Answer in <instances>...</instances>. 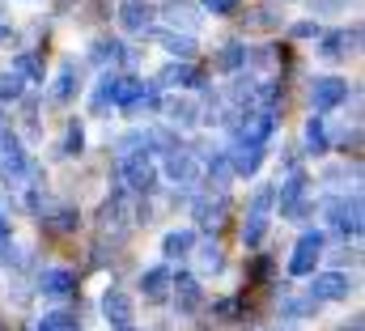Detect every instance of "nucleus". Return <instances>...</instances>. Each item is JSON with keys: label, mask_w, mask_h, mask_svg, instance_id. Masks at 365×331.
Masks as SVG:
<instances>
[{"label": "nucleus", "mask_w": 365, "mask_h": 331, "mask_svg": "<svg viewBox=\"0 0 365 331\" xmlns=\"http://www.w3.org/2000/svg\"><path fill=\"white\" fill-rule=\"evenodd\" d=\"M276 204V187H259L255 200H251V213H247V225H242V243L247 247H259L264 234H268V208Z\"/></svg>", "instance_id": "1"}, {"label": "nucleus", "mask_w": 365, "mask_h": 331, "mask_svg": "<svg viewBox=\"0 0 365 331\" xmlns=\"http://www.w3.org/2000/svg\"><path fill=\"white\" fill-rule=\"evenodd\" d=\"M327 221L331 230H340L344 238H357L361 234V195H331L327 200Z\"/></svg>", "instance_id": "2"}, {"label": "nucleus", "mask_w": 365, "mask_h": 331, "mask_svg": "<svg viewBox=\"0 0 365 331\" xmlns=\"http://www.w3.org/2000/svg\"><path fill=\"white\" fill-rule=\"evenodd\" d=\"M306 174L302 170H293L284 183H280V191H276V204H280V213L289 217V221H302L306 213H310V204H306Z\"/></svg>", "instance_id": "3"}, {"label": "nucleus", "mask_w": 365, "mask_h": 331, "mask_svg": "<svg viewBox=\"0 0 365 331\" xmlns=\"http://www.w3.org/2000/svg\"><path fill=\"white\" fill-rule=\"evenodd\" d=\"M123 183H128L132 191H140V195L153 191V183H158V166H153V158H149L145 149H136V153L123 158Z\"/></svg>", "instance_id": "4"}, {"label": "nucleus", "mask_w": 365, "mask_h": 331, "mask_svg": "<svg viewBox=\"0 0 365 331\" xmlns=\"http://www.w3.org/2000/svg\"><path fill=\"white\" fill-rule=\"evenodd\" d=\"M349 98V81L344 77H314L310 81V106L323 115V111H336L340 102Z\"/></svg>", "instance_id": "5"}, {"label": "nucleus", "mask_w": 365, "mask_h": 331, "mask_svg": "<svg viewBox=\"0 0 365 331\" xmlns=\"http://www.w3.org/2000/svg\"><path fill=\"white\" fill-rule=\"evenodd\" d=\"M319 259H323V234L310 230V234L297 238V250H293V259H289V272H293V276H310Z\"/></svg>", "instance_id": "6"}, {"label": "nucleus", "mask_w": 365, "mask_h": 331, "mask_svg": "<svg viewBox=\"0 0 365 331\" xmlns=\"http://www.w3.org/2000/svg\"><path fill=\"white\" fill-rule=\"evenodd\" d=\"M357 39H361V30H357V26H353V30H331V34H319V56H323L327 64L349 60V51L357 47Z\"/></svg>", "instance_id": "7"}, {"label": "nucleus", "mask_w": 365, "mask_h": 331, "mask_svg": "<svg viewBox=\"0 0 365 331\" xmlns=\"http://www.w3.org/2000/svg\"><path fill=\"white\" fill-rule=\"evenodd\" d=\"M119 26L128 34H149L153 30V4L149 0H119Z\"/></svg>", "instance_id": "8"}, {"label": "nucleus", "mask_w": 365, "mask_h": 331, "mask_svg": "<svg viewBox=\"0 0 365 331\" xmlns=\"http://www.w3.org/2000/svg\"><path fill=\"white\" fill-rule=\"evenodd\" d=\"M353 293V280L344 276V272H323V276H314V285H310V297L314 302H344Z\"/></svg>", "instance_id": "9"}, {"label": "nucleus", "mask_w": 365, "mask_h": 331, "mask_svg": "<svg viewBox=\"0 0 365 331\" xmlns=\"http://www.w3.org/2000/svg\"><path fill=\"white\" fill-rule=\"evenodd\" d=\"M102 315H106V323H115V327H132V297H128V289L110 285V289L102 293Z\"/></svg>", "instance_id": "10"}, {"label": "nucleus", "mask_w": 365, "mask_h": 331, "mask_svg": "<svg viewBox=\"0 0 365 331\" xmlns=\"http://www.w3.org/2000/svg\"><path fill=\"white\" fill-rule=\"evenodd\" d=\"M158 85H182V89H204V77H200V68H195L191 60H175V64H166V68H162Z\"/></svg>", "instance_id": "11"}, {"label": "nucleus", "mask_w": 365, "mask_h": 331, "mask_svg": "<svg viewBox=\"0 0 365 331\" xmlns=\"http://www.w3.org/2000/svg\"><path fill=\"white\" fill-rule=\"evenodd\" d=\"M73 289H77V276L68 268H47L38 276V293H47V297H68Z\"/></svg>", "instance_id": "12"}, {"label": "nucleus", "mask_w": 365, "mask_h": 331, "mask_svg": "<svg viewBox=\"0 0 365 331\" xmlns=\"http://www.w3.org/2000/svg\"><path fill=\"white\" fill-rule=\"evenodd\" d=\"M225 158H230V170L238 178H251L264 162V145H234V153H225Z\"/></svg>", "instance_id": "13"}, {"label": "nucleus", "mask_w": 365, "mask_h": 331, "mask_svg": "<svg viewBox=\"0 0 365 331\" xmlns=\"http://www.w3.org/2000/svg\"><path fill=\"white\" fill-rule=\"evenodd\" d=\"M195 170H200V166H195V158H191L182 145L166 153V178H170V183H191V178H195Z\"/></svg>", "instance_id": "14"}, {"label": "nucleus", "mask_w": 365, "mask_h": 331, "mask_svg": "<svg viewBox=\"0 0 365 331\" xmlns=\"http://www.w3.org/2000/svg\"><path fill=\"white\" fill-rule=\"evenodd\" d=\"M77 89H81V68H77V60H68V64L60 68L56 85H51V98H56V102H73Z\"/></svg>", "instance_id": "15"}, {"label": "nucleus", "mask_w": 365, "mask_h": 331, "mask_svg": "<svg viewBox=\"0 0 365 331\" xmlns=\"http://www.w3.org/2000/svg\"><path fill=\"white\" fill-rule=\"evenodd\" d=\"M175 302H179V315L200 310L204 293H200V280H195V276H179V280H175Z\"/></svg>", "instance_id": "16"}, {"label": "nucleus", "mask_w": 365, "mask_h": 331, "mask_svg": "<svg viewBox=\"0 0 365 331\" xmlns=\"http://www.w3.org/2000/svg\"><path fill=\"white\" fill-rule=\"evenodd\" d=\"M90 60L93 64H115V60H132V51H128L119 39H98L90 47Z\"/></svg>", "instance_id": "17"}, {"label": "nucleus", "mask_w": 365, "mask_h": 331, "mask_svg": "<svg viewBox=\"0 0 365 331\" xmlns=\"http://www.w3.org/2000/svg\"><path fill=\"white\" fill-rule=\"evenodd\" d=\"M225 195H217V200H200L195 204V221L200 225H208V230H221V221H225Z\"/></svg>", "instance_id": "18"}, {"label": "nucleus", "mask_w": 365, "mask_h": 331, "mask_svg": "<svg viewBox=\"0 0 365 331\" xmlns=\"http://www.w3.org/2000/svg\"><path fill=\"white\" fill-rule=\"evenodd\" d=\"M166 115H170L175 128H195V123H200V106H195L191 98H175V102H166Z\"/></svg>", "instance_id": "19"}, {"label": "nucleus", "mask_w": 365, "mask_h": 331, "mask_svg": "<svg viewBox=\"0 0 365 331\" xmlns=\"http://www.w3.org/2000/svg\"><path fill=\"white\" fill-rule=\"evenodd\" d=\"M306 149H310L314 158H323V153L331 149V141H327V123H323L319 115H310V119H306Z\"/></svg>", "instance_id": "20"}, {"label": "nucleus", "mask_w": 365, "mask_h": 331, "mask_svg": "<svg viewBox=\"0 0 365 331\" xmlns=\"http://www.w3.org/2000/svg\"><path fill=\"white\" fill-rule=\"evenodd\" d=\"M166 280H170V272H166V268H149V272L140 276V293H145L149 302H162V297H166V289H170Z\"/></svg>", "instance_id": "21"}, {"label": "nucleus", "mask_w": 365, "mask_h": 331, "mask_svg": "<svg viewBox=\"0 0 365 331\" xmlns=\"http://www.w3.org/2000/svg\"><path fill=\"white\" fill-rule=\"evenodd\" d=\"M140 93H145V81H140V77H119V73H115V106L128 111Z\"/></svg>", "instance_id": "22"}, {"label": "nucleus", "mask_w": 365, "mask_h": 331, "mask_svg": "<svg viewBox=\"0 0 365 331\" xmlns=\"http://www.w3.org/2000/svg\"><path fill=\"white\" fill-rule=\"evenodd\" d=\"M217 68H221V73H238V68H247V43H225L221 56H217Z\"/></svg>", "instance_id": "23"}, {"label": "nucleus", "mask_w": 365, "mask_h": 331, "mask_svg": "<svg viewBox=\"0 0 365 331\" xmlns=\"http://www.w3.org/2000/svg\"><path fill=\"white\" fill-rule=\"evenodd\" d=\"M110 106H115V73H106V77L98 81V89H93V98H90L93 115H106Z\"/></svg>", "instance_id": "24"}, {"label": "nucleus", "mask_w": 365, "mask_h": 331, "mask_svg": "<svg viewBox=\"0 0 365 331\" xmlns=\"http://www.w3.org/2000/svg\"><path fill=\"white\" fill-rule=\"evenodd\" d=\"M158 39H162V47H166L170 56H179V60H191V56H195V39H191V34L166 30V34H158Z\"/></svg>", "instance_id": "25"}, {"label": "nucleus", "mask_w": 365, "mask_h": 331, "mask_svg": "<svg viewBox=\"0 0 365 331\" xmlns=\"http://www.w3.org/2000/svg\"><path fill=\"white\" fill-rule=\"evenodd\" d=\"M13 73H17L21 81H43V60H38L34 51H21V56L13 60Z\"/></svg>", "instance_id": "26"}, {"label": "nucleus", "mask_w": 365, "mask_h": 331, "mask_svg": "<svg viewBox=\"0 0 365 331\" xmlns=\"http://www.w3.org/2000/svg\"><path fill=\"white\" fill-rule=\"evenodd\" d=\"M195 247V230H170L166 234V243H162V250L175 259V255H187V250Z\"/></svg>", "instance_id": "27"}, {"label": "nucleus", "mask_w": 365, "mask_h": 331, "mask_svg": "<svg viewBox=\"0 0 365 331\" xmlns=\"http://www.w3.org/2000/svg\"><path fill=\"white\" fill-rule=\"evenodd\" d=\"M166 21H170V26H182V30H195V26H200V13H195L191 4H170V9H166Z\"/></svg>", "instance_id": "28"}, {"label": "nucleus", "mask_w": 365, "mask_h": 331, "mask_svg": "<svg viewBox=\"0 0 365 331\" xmlns=\"http://www.w3.org/2000/svg\"><path fill=\"white\" fill-rule=\"evenodd\" d=\"M81 149H86V128L73 119V123H68V132H64V158H77Z\"/></svg>", "instance_id": "29"}, {"label": "nucleus", "mask_w": 365, "mask_h": 331, "mask_svg": "<svg viewBox=\"0 0 365 331\" xmlns=\"http://www.w3.org/2000/svg\"><path fill=\"white\" fill-rule=\"evenodd\" d=\"M77 327V319L68 315V310H51V315H43V323H38V331H73Z\"/></svg>", "instance_id": "30"}, {"label": "nucleus", "mask_w": 365, "mask_h": 331, "mask_svg": "<svg viewBox=\"0 0 365 331\" xmlns=\"http://www.w3.org/2000/svg\"><path fill=\"white\" fill-rule=\"evenodd\" d=\"M21 77H17V73H13V68H9V73H0V102H17V98H21Z\"/></svg>", "instance_id": "31"}, {"label": "nucleus", "mask_w": 365, "mask_h": 331, "mask_svg": "<svg viewBox=\"0 0 365 331\" xmlns=\"http://www.w3.org/2000/svg\"><path fill=\"white\" fill-rule=\"evenodd\" d=\"M43 225H47V230H56V234H68V230L77 225V213H73V208H60L56 217H43Z\"/></svg>", "instance_id": "32"}, {"label": "nucleus", "mask_w": 365, "mask_h": 331, "mask_svg": "<svg viewBox=\"0 0 365 331\" xmlns=\"http://www.w3.org/2000/svg\"><path fill=\"white\" fill-rule=\"evenodd\" d=\"M204 268H208V272H221V268H225V255H221L217 243H208V247H204Z\"/></svg>", "instance_id": "33"}, {"label": "nucleus", "mask_w": 365, "mask_h": 331, "mask_svg": "<svg viewBox=\"0 0 365 331\" xmlns=\"http://www.w3.org/2000/svg\"><path fill=\"white\" fill-rule=\"evenodd\" d=\"M276 21H280V17H276L272 4H259V9L251 13V26H276Z\"/></svg>", "instance_id": "34"}, {"label": "nucleus", "mask_w": 365, "mask_h": 331, "mask_svg": "<svg viewBox=\"0 0 365 331\" xmlns=\"http://www.w3.org/2000/svg\"><path fill=\"white\" fill-rule=\"evenodd\" d=\"M319 34H323L319 21H297V26H293V39H319Z\"/></svg>", "instance_id": "35"}, {"label": "nucleus", "mask_w": 365, "mask_h": 331, "mask_svg": "<svg viewBox=\"0 0 365 331\" xmlns=\"http://www.w3.org/2000/svg\"><path fill=\"white\" fill-rule=\"evenodd\" d=\"M204 9L208 13H230V9H238V0H204Z\"/></svg>", "instance_id": "36"}, {"label": "nucleus", "mask_w": 365, "mask_h": 331, "mask_svg": "<svg viewBox=\"0 0 365 331\" xmlns=\"http://www.w3.org/2000/svg\"><path fill=\"white\" fill-rule=\"evenodd\" d=\"M9 39H13V26H9V21L0 17V43H9Z\"/></svg>", "instance_id": "37"}, {"label": "nucleus", "mask_w": 365, "mask_h": 331, "mask_svg": "<svg viewBox=\"0 0 365 331\" xmlns=\"http://www.w3.org/2000/svg\"><path fill=\"white\" fill-rule=\"evenodd\" d=\"M9 238V221H4V213H0V243Z\"/></svg>", "instance_id": "38"}, {"label": "nucleus", "mask_w": 365, "mask_h": 331, "mask_svg": "<svg viewBox=\"0 0 365 331\" xmlns=\"http://www.w3.org/2000/svg\"><path fill=\"white\" fill-rule=\"evenodd\" d=\"M340 331H361V319H353V327H340Z\"/></svg>", "instance_id": "39"}, {"label": "nucleus", "mask_w": 365, "mask_h": 331, "mask_svg": "<svg viewBox=\"0 0 365 331\" xmlns=\"http://www.w3.org/2000/svg\"><path fill=\"white\" fill-rule=\"evenodd\" d=\"M119 331H132V327H119Z\"/></svg>", "instance_id": "40"}, {"label": "nucleus", "mask_w": 365, "mask_h": 331, "mask_svg": "<svg viewBox=\"0 0 365 331\" xmlns=\"http://www.w3.org/2000/svg\"><path fill=\"white\" fill-rule=\"evenodd\" d=\"M0 119H4V111H0Z\"/></svg>", "instance_id": "41"}]
</instances>
